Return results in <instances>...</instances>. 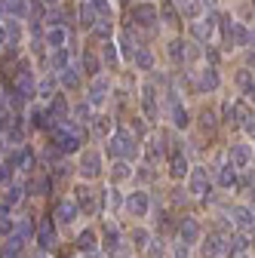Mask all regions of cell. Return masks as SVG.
Segmentation results:
<instances>
[{"label":"cell","mask_w":255,"mask_h":258,"mask_svg":"<svg viewBox=\"0 0 255 258\" xmlns=\"http://www.w3.org/2000/svg\"><path fill=\"white\" fill-rule=\"evenodd\" d=\"M169 4H175V7H181V4H184V0H169Z\"/></svg>","instance_id":"cell-24"},{"label":"cell","mask_w":255,"mask_h":258,"mask_svg":"<svg viewBox=\"0 0 255 258\" xmlns=\"http://www.w3.org/2000/svg\"><path fill=\"white\" fill-rule=\"evenodd\" d=\"M133 4H142V0H133Z\"/></svg>","instance_id":"cell-27"},{"label":"cell","mask_w":255,"mask_h":258,"mask_svg":"<svg viewBox=\"0 0 255 258\" xmlns=\"http://www.w3.org/2000/svg\"><path fill=\"white\" fill-rule=\"evenodd\" d=\"M130 68L139 74V77H151V74H157L160 68H157V49L154 46H148V43H142L139 49H136V55H133V64Z\"/></svg>","instance_id":"cell-6"},{"label":"cell","mask_w":255,"mask_h":258,"mask_svg":"<svg viewBox=\"0 0 255 258\" xmlns=\"http://www.w3.org/2000/svg\"><path fill=\"white\" fill-rule=\"evenodd\" d=\"M187 49H190V40L181 37V34H166V46H163V55L172 68H181L187 71Z\"/></svg>","instance_id":"cell-4"},{"label":"cell","mask_w":255,"mask_h":258,"mask_svg":"<svg viewBox=\"0 0 255 258\" xmlns=\"http://www.w3.org/2000/svg\"><path fill=\"white\" fill-rule=\"evenodd\" d=\"M133 240H136V249H145L148 240H151V234H148L145 228H136V231H133Z\"/></svg>","instance_id":"cell-21"},{"label":"cell","mask_w":255,"mask_h":258,"mask_svg":"<svg viewBox=\"0 0 255 258\" xmlns=\"http://www.w3.org/2000/svg\"><path fill=\"white\" fill-rule=\"evenodd\" d=\"M22 200V187L19 184H13L10 190H7V203H19Z\"/></svg>","instance_id":"cell-23"},{"label":"cell","mask_w":255,"mask_h":258,"mask_svg":"<svg viewBox=\"0 0 255 258\" xmlns=\"http://www.w3.org/2000/svg\"><path fill=\"white\" fill-rule=\"evenodd\" d=\"M77 172L83 181H95L105 172V151L102 148H83L77 154Z\"/></svg>","instance_id":"cell-3"},{"label":"cell","mask_w":255,"mask_h":258,"mask_svg":"<svg viewBox=\"0 0 255 258\" xmlns=\"http://www.w3.org/2000/svg\"><path fill=\"white\" fill-rule=\"evenodd\" d=\"M77 4H89V0H77Z\"/></svg>","instance_id":"cell-26"},{"label":"cell","mask_w":255,"mask_h":258,"mask_svg":"<svg viewBox=\"0 0 255 258\" xmlns=\"http://www.w3.org/2000/svg\"><path fill=\"white\" fill-rule=\"evenodd\" d=\"M178 237H181L187 246H194V243H197V237H200L197 221H194V218H181V224H178Z\"/></svg>","instance_id":"cell-17"},{"label":"cell","mask_w":255,"mask_h":258,"mask_svg":"<svg viewBox=\"0 0 255 258\" xmlns=\"http://www.w3.org/2000/svg\"><path fill=\"white\" fill-rule=\"evenodd\" d=\"M117 117H114V111H99L92 117V123H89V136L95 139V142H108L114 133H117Z\"/></svg>","instance_id":"cell-5"},{"label":"cell","mask_w":255,"mask_h":258,"mask_svg":"<svg viewBox=\"0 0 255 258\" xmlns=\"http://www.w3.org/2000/svg\"><path fill=\"white\" fill-rule=\"evenodd\" d=\"M99 55H102V61H105V71H117V68H123V58H120V49H117V43H114V40L102 43Z\"/></svg>","instance_id":"cell-14"},{"label":"cell","mask_w":255,"mask_h":258,"mask_svg":"<svg viewBox=\"0 0 255 258\" xmlns=\"http://www.w3.org/2000/svg\"><path fill=\"white\" fill-rule=\"evenodd\" d=\"M0 25H4V13H0Z\"/></svg>","instance_id":"cell-25"},{"label":"cell","mask_w":255,"mask_h":258,"mask_svg":"<svg viewBox=\"0 0 255 258\" xmlns=\"http://www.w3.org/2000/svg\"><path fill=\"white\" fill-rule=\"evenodd\" d=\"M55 80H58V89L65 95H74V92L86 89V77H83V71L77 68V64H71V68H65L61 74H55Z\"/></svg>","instance_id":"cell-7"},{"label":"cell","mask_w":255,"mask_h":258,"mask_svg":"<svg viewBox=\"0 0 255 258\" xmlns=\"http://www.w3.org/2000/svg\"><path fill=\"white\" fill-rule=\"evenodd\" d=\"M123 178H133V166L126 160H114L111 163V181H123Z\"/></svg>","instance_id":"cell-18"},{"label":"cell","mask_w":255,"mask_h":258,"mask_svg":"<svg viewBox=\"0 0 255 258\" xmlns=\"http://www.w3.org/2000/svg\"><path fill=\"white\" fill-rule=\"evenodd\" d=\"M126 19L133 22V31H157L160 28V4L157 0L130 4L126 7Z\"/></svg>","instance_id":"cell-1"},{"label":"cell","mask_w":255,"mask_h":258,"mask_svg":"<svg viewBox=\"0 0 255 258\" xmlns=\"http://www.w3.org/2000/svg\"><path fill=\"white\" fill-rule=\"evenodd\" d=\"M105 246H108V249H117V246H120V234H117V228H114V224H111V228L105 231Z\"/></svg>","instance_id":"cell-20"},{"label":"cell","mask_w":255,"mask_h":258,"mask_svg":"<svg viewBox=\"0 0 255 258\" xmlns=\"http://www.w3.org/2000/svg\"><path fill=\"white\" fill-rule=\"evenodd\" d=\"M114 80L108 77V74H99V77H92V80H86V89H83V99L92 105V111L99 114V111H108V105H111V99H114Z\"/></svg>","instance_id":"cell-2"},{"label":"cell","mask_w":255,"mask_h":258,"mask_svg":"<svg viewBox=\"0 0 255 258\" xmlns=\"http://www.w3.org/2000/svg\"><path fill=\"white\" fill-rule=\"evenodd\" d=\"M102 22V16L95 13V7L92 4H77V28L83 31V34H89V31Z\"/></svg>","instance_id":"cell-13"},{"label":"cell","mask_w":255,"mask_h":258,"mask_svg":"<svg viewBox=\"0 0 255 258\" xmlns=\"http://www.w3.org/2000/svg\"><path fill=\"white\" fill-rule=\"evenodd\" d=\"M40 246H43V249L52 246V224H43V231H40Z\"/></svg>","instance_id":"cell-22"},{"label":"cell","mask_w":255,"mask_h":258,"mask_svg":"<svg viewBox=\"0 0 255 258\" xmlns=\"http://www.w3.org/2000/svg\"><path fill=\"white\" fill-rule=\"evenodd\" d=\"M43 43H46V49H49V52L68 49V46H71V28H46Z\"/></svg>","instance_id":"cell-10"},{"label":"cell","mask_w":255,"mask_h":258,"mask_svg":"<svg viewBox=\"0 0 255 258\" xmlns=\"http://www.w3.org/2000/svg\"><path fill=\"white\" fill-rule=\"evenodd\" d=\"M74 203L83 215H95V209H99V194H95L89 184H77L74 187Z\"/></svg>","instance_id":"cell-9"},{"label":"cell","mask_w":255,"mask_h":258,"mask_svg":"<svg viewBox=\"0 0 255 258\" xmlns=\"http://www.w3.org/2000/svg\"><path fill=\"white\" fill-rule=\"evenodd\" d=\"M61 89H58V80H55V74H40L37 77V102H43V105H49L55 95H58Z\"/></svg>","instance_id":"cell-11"},{"label":"cell","mask_w":255,"mask_h":258,"mask_svg":"<svg viewBox=\"0 0 255 258\" xmlns=\"http://www.w3.org/2000/svg\"><path fill=\"white\" fill-rule=\"evenodd\" d=\"M77 68L83 71V77H86V80H92V77L105 74V61H102L99 49H83V52L77 55Z\"/></svg>","instance_id":"cell-8"},{"label":"cell","mask_w":255,"mask_h":258,"mask_svg":"<svg viewBox=\"0 0 255 258\" xmlns=\"http://www.w3.org/2000/svg\"><path fill=\"white\" fill-rule=\"evenodd\" d=\"M209 181H212V172H206V166H194V169H190V175H187L190 194H197V197H200L203 187H209Z\"/></svg>","instance_id":"cell-15"},{"label":"cell","mask_w":255,"mask_h":258,"mask_svg":"<svg viewBox=\"0 0 255 258\" xmlns=\"http://www.w3.org/2000/svg\"><path fill=\"white\" fill-rule=\"evenodd\" d=\"M80 215V209H77V203L74 200H58V206H55V218L61 221V224H74V218Z\"/></svg>","instance_id":"cell-16"},{"label":"cell","mask_w":255,"mask_h":258,"mask_svg":"<svg viewBox=\"0 0 255 258\" xmlns=\"http://www.w3.org/2000/svg\"><path fill=\"white\" fill-rule=\"evenodd\" d=\"M126 209H130V215L133 218H145L148 215V209H151V200H148V190H133L130 197H126Z\"/></svg>","instance_id":"cell-12"},{"label":"cell","mask_w":255,"mask_h":258,"mask_svg":"<svg viewBox=\"0 0 255 258\" xmlns=\"http://www.w3.org/2000/svg\"><path fill=\"white\" fill-rule=\"evenodd\" d=\"M77 249H80V252H92V249H95V234H92V231H83V234L77 237Z\"/></svg>","instance_id":"cell-19"}]
</instances>
